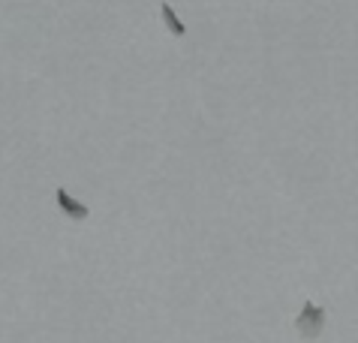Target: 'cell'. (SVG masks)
Listing matches in <instances>:
<instances>
[{"label": "cell", "mask_w": 358, "mask_h": 343, "mask_svg": "<svg viewBox=\"0 0 358 343\" xmlns=\"http://www.w3.org/2000/svg\"><path fill=\"white\" fill-rule=\"evenodd\" d=\"M322 326H325V310L316 307L313 301H307V304L301 307V314H298V319H295L298 335L301 337H316L322 331Z\"/></svg>", "instance_id": "cell-1"}, {"label": "cell", "mask_w": 358, "mask_h": 343, "mask_svg": "<svg viewBox=\"0 0 358 343\" xmlns=\"http://www.w3.org/2000/svg\"><path fill=\"white\" fill-rule=\"evenodd\" d=\"M55 202H57V208H61L69 220H87V214H91V211H87V205H82V202H78L73 193H69L66 187H57V190H55Z\"/></svg>", "instance_id": "cell-2"}, {"label": "cell", "mask_w": 358, "mask_h": 343, "mask_svg": "<svg viewBox=\"0 0 358 343\" xmlns=\"http://www.w3.org/2000/svg\"><path fill=\"white\" fill-rule=\"evenodd\" d=\"M160 15H163V24L169 27V34H172L175 39H184V36H187V24L181 22V18H178V13L172 9V4H169V0H163V4H160Z\"/></svg>", "instance_id": "cell-3"}]
</instances>
